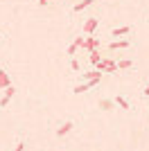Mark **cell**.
<instances>
[{"label": "cell", "mask_w": 149, "mask_h": 151, "mask_svg": "<svg viewBox=\"0 0 149 151\" xmlns=\"http://www.w3.org/2000/svg\"><path fill=\"white\" fill-rule=\"evenodd\" d=\"M7 86H12V81H9V75L0 70V88H7Z\"/></svg>", "instance_id": "5b68a950"}, {"label": "cell", "mask_w": 149, "mask_h": 151, "mask_svg": "<svg viewBox=\"0 0 149 151\" xmlns=\"http://www.w3.org/2000/svg\"><path fill=\"white\" fill-rule=\"evenodd\" d=\"M14 95H16V88H14V86H7V88H5V97H9V99H12Z\"/></svg>", "instance_id": "4fadbf2b"}, {"label": "cell", "mask_w": 149, "mask_h": 151, "mask_svg": "<svg viewBox=\"0 0 149 151\" xmlns=\"http://www.w3.org/2000/svg\"><path fill=\"white\" fill-rule=\"evenodd\" d=\"M115 65H118L120 70H127V68H131V61H129V59H122V61H118Z\"/></svg>", "instance_id": "7c38bea8"}, {"label": "cell", "mask_w": 149, "mask_h": 151, "mask_svg": "<svg viewBox=\"0 0 149 151\" xmlns=\"http://www.w3.org/2000/svg\"><path fill=\"white\" fill-rule=\"evenodd\" d=\"M127 45H129V41H127V38H120V41H113L108 47H111V50H122V47H127Z\"/></svg>", "instance_id": "3957f363"}, {"label": "cell", "mask_w": 149, "mask_h": 151, "mask_svg": "<svg viewBox=\"0 0 149 151\" xmlns=\"http://www.w3.org/2000/svg\"><path fill=\"white\" fill-rule=\"evenodd\" d=\"M142 95H145V97H149V83H147V86H145V90H142Z\"/></svg>", "instance_id": "d6986e66"}, {"label": "cell", "mask_w": 149, "mask_h": 151, "mask_svg": "<svg viewBox=\"0 0 149 151\" xmlns=\"http://www.w3.org/2000/svg\"><path fill=\"white\" fill-rule=\"evenodd\" d=\"M84 50H97L99 47V38L95 36H86V41H84V45H81Z\"/></svg>", "instance_id": "6da1fadb"}, {"label": "cell", "mask_w": 149, "mask_h": 151, "mask_svg": "<svg viewBox=\"0 0 149 151\" xmlns=\"http://www.w3.org/2000/svg\"><path fill=\"white\" fill-rule=\"evenodd\" d=\"M115 104H118L120 108H124V111H129V101L124 99V97H115Z\"/></svg>", "instance_id": "30bf717a"}, {"label": "cell", "mask_w": 149, "mask_h": 151, "mask_svg": "<svg viewBox=\"0 0 149 151\" xmlns=\"http://www.w3.org/2000/svg\"><path fill=\"white\" fill-rule=\"evenodd\" d=\"M97 23H99L97 18H88V20H86V25H84V32H86V34H93L95 27H97Z\"/></svg>", "instance_id": "7a4b0ae2"}, {"label": "cell", "mask_w": 149, "mask_h": 151, "mask_svg": "<svg viewBox=\"0 0 149 151\" xmlns=\"http://www.w3.org/2000/svg\"><path fill=\"white\" fill-rule=\"evenodd\" d=\"M7 104H9V97H2V99H0V108H5Z\"/></svg>", "instance_id": "e0dca14e"}, {"label": "cell", "mask_w": 149, "mask_h": 151, "mask_svg": "<svg viewBox=\"0 0 149 151\" xmlns=\"http://www.w3.org/2000/svg\"><path fill=\"white\" fill-rule=\"evenodd\" d=\"M70 129H72V122H66L63 126H59V131H56V135H59V138H63V135H66V133H68Z\"/></svg>", "instance_id": "8992f818"}, {"label": "cell", "mask_w": 149, "mask_h": 151, "mask_svg": "<svg viewBox=\"0 0 149 151\" xmlns=\"http://www.w3.org/2000/svg\"><path fill=\"white\" fill-rule=\"evenodd\" d=\"M99 59H102V54H99V50H90V63H93V65H95V63L99 61Z\"/></svg>", "instance_id": "8fae6325"}, {"label": "cell", "mask_w": 149, "mask_h": 151, "mask_svg": "<svg viewBox=\"0 0 149 151\" xmlns=\"http://www.w3.org/2000/svg\"><path fill=\"white\" fill-rule=\"evenodd\" d=\"M70 68H72L74 72H79V63H77V59H72V61H70Z\"/></svg>", "instance_id": "9a60e30c"}, {"label": "cell", "mask_w": 149, "mask_h": 151, "mask_svg": "<svg viewBox=\"0 0 149 151\" xmlns=\"http://www.w3.org/2000/svg\"><path fill=\"white\" fill-rule=\"evenodd\" d=\"M25 149V142H18V145H16V149H14V151H23Z\"/></svg>", "instance_id": "ac0fdd59"}, {"label": "cell", "mask_w": 149, "mask_h": 151, "mask_svg": "<svg viewBox=\"0 0 149 151\" xmlns=\"http://www.w3.org/2000/svg\"><path fill=\"white\" fill-rule=\"evenodd\" d=\"M113 106H115L113 99H99V108L102 111H113Z\"/></svg>", "instance_id": "277c9868"}, {"label": "cell", "mask_w": 149, "mask_h": 151, "mask_svg": "<svg viewBox=\"0 0 149 151\" xmlns=\"http://www.w3.org/2000/svg\"><path fill=\"white\" fill-rule=\"evenodd\" d=\"M108 63H111V61H102V59H99V61L95 63V70H99V72L104 75V72H106V68H108Z\"/></svg>", "instance_id": "9c48e42d"}, {"label": "cell", "mask_w": 149, "mask_h": 151, "mask_svg": "<svg viewBox=\"0 0 149 151\" xmlns=\"http://www.w3.org/2000/svg\"><path fill=\"white\" fill-rule=\"evenodd\" d=\"M88 5H93V0H81V2H77V5L72 7L74 12H84V9H86Z\"/></svg>", "instance_id": "ba28073f"}, {"label": "cell", "mask_w": 149, "mask_h": 151, "mask_svg": "<svg viewBox=\"0 0 149 151\" xmlns=\"http://www.w3.org/2000/svg\"><path fill=\"white\" fill-rule=\"evenodd\" d=\"M129 32H131V27L124 25V27H118V29H113V32H111V36H124V34H129Z\"/></svg>", "instance_id": "52a82bcc"}, {"label": "cell", "mask_w": 149, "mask_h": 151, "mask_svg": "<svg viewBox=\"0 0 149 151\" xmlns=\"http://www.w3.org/2000/svg\"><path fill=\"white\" fill-rule=\"evenodd\" d=\"M77 50H79V47H77V43H72V45L68 47V54L72 57V54H77Z\"/></svg>", "instance_id": "5bb4252c"}, {"label": "cell", "mask_w": 149, "mask_h": 151, "mask_svg": "<svg viewBox=\"0 0 149 151\" xmlns=\"http://www.w3.org/2000/svg\"><path fill=\"white\" fill-rule=\"evenodd\" d=\"M84 41H86V36H77V38H74V43H77V47H81V45H84Z\"/></svg>", "instance_id": "2e32d148"}]
</instances>
